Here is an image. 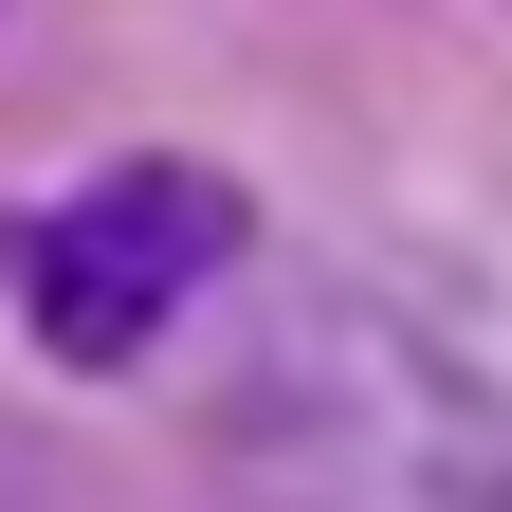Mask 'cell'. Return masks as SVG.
<instances>
[{"mask_svg":"<svg viewBox=\"0 0 512 512\" xmlns=\"http://www.w3.org/2000/svg\"><path fill=\"white\" fill-rule=\"evenodd\" d=\"M220 439L256 512H512V403L384 293H293Z\"/></svg>","mask_w":512,"mask_h":512,"instance_id":"cell-1","label":"cell"},{"mask_svg":"<svg viewBox=\"0 0 512 512\" xmlns=\"http://www.w3.org/2000/svg\"><path fill=\"white\" fill-rule=\"evenodd\" d=\"M238 238H256V220H238L220 165H110L74 220H37V348H55V366H128Z\"/></svg>","mask_w":512,"mask_h":512,"instance_id":"cell-2","label":"cell"}]
</instances>
